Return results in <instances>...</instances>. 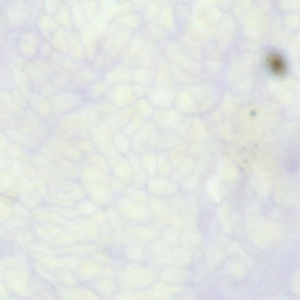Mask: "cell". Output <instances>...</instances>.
Here are the masks:
<instances>
[{
	"label": "cell",
	"instance_id": "1",
	"mask_svg": "<svg viewBox=\"0 0 300 300\" xmlns=\"http://www.w3.org/2000/svg\"><path fill=\"white\" fill-rule=\"evenodd\" d=\"M54 114L62 115L78 110L86 103L82 93L64 90L49 98Z\"/></svg>",
	"mask_w": 300,
	"mask_h": 300
},
{
	"label": "cell",
	"instance_id": "2",
	"mask_svg": "<svg viewBox=\"0 0 300 300\" xmlns=\"http://www.w3.org/2000/svg\"><path fill=\"white\" fill-rule=\"evenodd\" d=\"M90 138L96 146L97 151L107 158L109 167H112L122 156L113 142L112 134L107 130L95 126L90 133Z\"/></svg>",
	"mask_w": 300,
	"mask_h": 300
},
{
	"label": "cell",
	"instance_id": "3",
	"mask_svg": "<svg viewBox=\"0 0 300 300\" xmlns=\"http://www.w3.org/2000/svg\"><path fill=\"white\" fill-rule=\"evenodd\" d=\"M56 126L73 130L78 137L90 138V133L96 125L77 110L59 115Z\"/></svg>",
	"mask_w": 300,
	"mask_h": 300
},
{
	"label": "cell",
	"instance_id": "4",
	"mask_svg": "<svg viewBox=\"0 0 300 300\" xmlns=\"http://www.w3.org/2000/svg\"><path fill=\"white\" fill-rule=\"evenodd\" d=\"M105 98L111 101L119 109L132 106L136 101L133 84L122 83L111 86Z\"/></svg>",
	"mask_w": 300,
	"mask_h": 300
},
{
	"label": "cell",
	"instance_id": "5",
	"mask_svg": "<svg viewBox=\"0 0 300 300\" xmlns=\"http://www.w3.org/2000/svg\"><path fill=\"white\" fill-rule=\"evenodd\" d=\"M102 76L93 68H81L70 75L68 90L83 93L91 84Z\"/></svg>",
	"mask_w": 300,
	"mask_h": 300
},
{
	"label": "cell",
	"instance_id": "6",
	"mask_svg": "<svg viewBox=\"0 0 300 300\" xmlns=\"http://www.w3.org/2000/svg\"><path fill=\"white\" fill-rule=\"evenodd\" d=\"M45 143L52 148L62 157L75 162L84 160V155L77 149L72 142L51 137Z\"/></svg>",
	"mask_w": 300,
	"mask_h": 300
},
{
	"label": "cell",
	"instance_id": "7",
	"mask_svg": "<svg viewBox=\"0 0 300 300\" xmlns=\"http://www.w3.org/2000/svg\"><path fill=\"white\" fill-rule=\"evenodd\" d=\"M155 130H157L156 125L154 122L143 123L139 131L132 137V149L137 153H145L150 148V139Z\"/></svg>",
	"mask_w": 300,
	"mask_h": 300
},
{
	"label": "cell",
	"instance_id": "8",
	"mask_svg": "<svg viewBox=\"0 0 300 300\" xmlns=\"http://www.w3.org/2000/svg\"><path fill=\"white\" fill-rule=\"evenodd\" d=\"M153 119L155 123L162 130L174 128L183 119L181 113L176 109H169L160 108L153 112Z\"/></svg>",
	"mask_w": 300,
	"mask_h": 300
},
{
	"label": "cell",
	"instance_id": "9",
	"mask_svg": "<svg viewBox=\"0 0 300 300\" xmlns=\"http://www.w3.org/2000/svg\"><path fill=\"white\" fill-rule=\"evenodd\" d=\"M28 106L32 111L44 121L54 114L49 98L37 91H34L32 94L30 99L28 100Z\"/></svg>",
	"mask_w": 300,
	"mask_h": 300
},
{
	"label": "cell",
	"instance_id": "10",
	"mask_svg": "<svg viewBox=\"0 0 300 300\" xmlns=\"http://www.w3.org/2000/svg\"><path fill=\"white\" fill-rule=\"evenodd\" d=\"M44 120L30 108L25 110L20 118L16 119L14 128L24 132L32 134Z\"/></svg>",
	"mask_w": 300,
	"mask_h": 300
},
{
	"label": "cell",
	"instance_id": "11",
	"mask_svg": "<svg viewBox=\"0 0 300 300\" xmlns=\"http://www.w3.org/2000/svg\"><path fill=\"white\" fill-rule=\"evenodd\" d=\"M102 77L110 86L133 82V71L128 67L119 65L113 68Z\"/></svg>",
	"mask_w": 300,
	"mask_h": 300
},
{
	"label": "cell",
	"instance_id": "12",
	"mask_svg": "<svg viewBox=\"0 0 300 300\" xmlns=\"http://www.w3.org/2000/svg\"><path fill=\"white\" fill-rule=\"evenodd\" d=\"M111 86L103 77H100L83 91V95L86 102H95L105 97Z\"/></svg>",
	"mask_w": 300,
	"mask_h": 300
},
{
	"label": "cell",
	"instance_id": "13",
	"mask_svg": "<svg viewBox=\"0 0 300 300\" xmlns=\"http://www.w3.org/2000/svg\"><path fill=\"white\" fill-rule=\"evenodd\" d=\"M1 130L7 134L11 140L21 144L31 152L36 151L38 147L40 146L35 142L31 134L21 131L16 128Z\"/></svg>",
	"mask_w": 300,
	"mask_h": 300
},
{
	"label": "cell",
	"instance_id": "14",
	"mask_svg": "<svg viewBox=\"0 0 300 300\" xmlns=\"http://www.w3.org/2000/svg\"><path fill=\"white\" fill-rule=\"evenodd\" d=\"M175 97V91L171 88H158L152 91L150 101L153 105L167 108L174 103Z\"/></svg>",
	"mask_w": 300,
	"mask_h": 300
},
{
	"label": "cell",
	"instance_id": "15",
	"mask_svg": "<svg viewBox=\"0 0 300 300\" xmlns=\"http://www.w3.org/2000/svg\"><path fill=\"white\" fill-rule=\"evenodd\" d=\"M16 86L28 101L34 93V85L23 69L12 68Z\"/></svg>",
	"mask_w": 300,
	"mask_h": 300
},
{
	"label": "cell",
	"instance_id": "16",
	"mask_svg": "<svg viewBox=\"0 0 300 300\" xmlns=\"http://www.w3.org/2000/svg\"><path fill=\"white\" fill-rule=\"evenodd\" d=\"M190 95L195 101L199 102L201 108L206 109L211 107L214 102V94L206 86H195L190 90Z\"/></svg>",
	"mask_w": 300,
	"mask_h": 300
},
{
	"label": "cell",
	"instance_id": "17",
	"mask_svg": "<svg viewBox=\"0 0 300 300\" xmlns=\"http://www.w3.org/2000/svg\"><path fill=\"white\" fill-rule=\"evenodd\" d=\"M174 104L176 110L183 114L193 112L196 107V102L192 97L183 91L176 94Z\"/></svg>",
	"mask_w": 300,
	"mask_h": 300
},
{
	"label": "cell",
	"instance_id": "18",
	"mask_svg": "<svg viewBox=\"0 0 300 300\" xmlns=\"http://www.w3.org/2000/svg\"><path fill=\"white\" fill-rule=\"evenodd\" d=\"M53 65H54V71L49 76V79L54 82L60 90H68L71 73L61 68L55 62L53 63Z\"/></svg>",
	"mask_w": 300,
	"mask_h": 300
},
{
	"label": "cell",
	"instance_id": "19",
	"mask_svg": "<svg viewBox=\"0 0 300 300\" xmlns=\"http://www.w3.org/2000/svg\"><path fill=\"white\" fill-rule=\"evenodd\" d=\"M267 64L270 71L277 76L283 75L286 72V62L283 56L276 53L268 56Z\"/></svg>",
	"mask_w": 300,
	"mask_h": 300
},
{
	"label": "cell",
	"instance_id": "20",
	"mask_svg": "<svg viewBox=\"0 0 300 300\" xmlns=\"http://www.w3.org/2000/svg\"><path fill=\"white\" fill-rule=\"evenodd\" d=\"M112 138L116 149L121 155H125L132 150V139L121 130L113 134Z\"/></svg>",
	"mask_w": 300,
	"mask_h": 300
},
{
	"label": "cell",
	"instance_id": "21",
	"mask_svg": "<svg viewBox=\"0 0 300 300\" xmlns=\"http://www.w3.org/2000/svg\"><path fill=\"white\" fill-rule=\"evenodd\" d=\"M136 114L133 106L120 109L115 114L112 115L113 121L119 130L128 124Z\"/></svg>",
	"mask_w": 300,
	"mask_h": 300
},
{
	"label": "cell",
	"instance_id": "22",
	"mask_svg": "<svg viewBox=\"0 0 300 300\" xmlns=\"http://www.w3.org/2000/svg\"><path fill=\"white\" fill-rule=\"evenodd\" d=\"M0 102L5 105L17 119L20 118L24 113L25 110L17 104L10 91L1 90Z\"/></svg>",
	"mask_w": 300,
	"mask_h": 300
},
{
	"label": "cell",
	"instance_id": "23",
	"mask_svg": "<svg viewBox=\"0 0 300 300\" xmlns=\"http://www.w3.org/2000/svg\"><path fill=\"white\" fill-rule=\"evenodd\" d=\"M179 143V137L175 133L165 130L160 134L157 148L160 150H171Z\"/></svg>",
	"mask_w": 300,
	"mask_h": 300
},
{
	"label": "cell",
	"instance_id": "24",
	"mask_svg": "<svg viewBox=\"0 0 300 300\" xmlns=\"http://www.w3.org/2000/svg\"><path fill=\"white\" fill-rule=\"evenodd\" d=\"M12 160L24 161L30 158L31 151L21 144L11 141V143L5 151Z\"/></svg>",
	"mask_w": 300,
	"mask_h": 300
},
{
	"label": "cell",
	"instance_id": "25",
	"mask_svg": "<svg viewBox=\"0 0 300 300\" xmlns=\"http://www.w3.org/2000/svg\"><path fill=\"white\" fill-rule=\"evenodd\" d=\"M23 70L30 77L34 87L41 86L49 79V77L42 73L35 64H26Z\"/></svg>",
	"mask_w": 300,
	"mask_h": 300
},
{
	"label": "cell",
	"instance_id": "26",
	"mask_svg": "<svg viewBox=\"0 0 300 300\" xmlns=\"http://www.w3.org/2000/svg\"><path fill=\"white\" fill-rule=\"evenodd\" d=\"M188 136L196 142H202L206 138L207 130L202 120L198 117L192 119Z\"/></svg>",
	"mask_w": 300,
	"mask_h": 300
},
{
	"label": "cell",
	"instance_id": "27",
	"mask_svg": "<svg viewBox=\"0 0 300 300\" xmlns=\"http://www.w3.org/2000/svg\"><path fill=\"white\" fill-rule=\"evenodd\" d=\"M186 149L187 146L185 144L179 143L169 150L167 154L172 167H178L185 160Z\"/></svg>",
	"mask_w": 300,
	"mask_h": 300
},
{
	"label": "cell",
	"instance_id": "28",
	"mask_svg": "<svg viewBox=\"0 0 300 300\" xmlns=\"http://www.w3.org/2000/svg\"><path fill=\"white\" fill-rule=\"evenodd\" d=\"M52 128L45 121L31 134L35 142L39 146L45 143L51 136Z\"/></svg>",
	"mask_w": 300,
	"mask_h": 300
},
{
	"label": "cell",
	"instance_id": "29",
	"mask_svg": "<svg viewBox=\"0 0 300 300\" xmlns=\"http://www.w3.org/2000/svg\"><path fill=\"white\" fill-rule=\"evenodd\" d=\"M143 167L146 169L149 174H156L158 169L157 154L153 152H145L141 156Z\"/></svg>",
	"mask_w": 300,
	"mask_h": 300
},
{
	"label": "cell",
	"instance_id": "30",
	"mask_svg": "<svg viewBox=\"0 0 300 300\" xmlns=\"http://www.w3.org/2000/svg\"><path fill=\"white\" fill-rule=\"evenodd\" d=\"M82 114L96 125L102 114L94 102H86L82 107L78 109Z\"/></svg>",
	"mask_w": 300,
	"mask_h": 300
},
{
	"label": "cell",
	"instance_id": "31",
	"mask_svg": "<svg viewBox=\"0 0 300 300\" xmlns=\"http://www.w3.org/2000/svg\"><path fill=\"white\" fill-rule=\"evenodd\" d=\"M136 114L144 119H149L153 114V108L145 98H140L133 105Z\"/></svg>",
	"mask_w": 300,
	"mask_h": 300
},
{
	"label": "cell",
	"instance_id": "32",
	"mask_svg": "<svg viewBox=\"0 0 300 300\" xmlns=\"http://www.w3.org/2000/svg\"><path fill=\"white\" fill-rule=\"evenodd\" d=\"M17 118L5 105L0 102V126L1 129L14 128Z\"/></svg>",
	"mask_w": 300,
	"mask_h": 300
},
{
	"label": "cell",
	"instance_id": "33",
	"mask_svg": "<svg viewBox=\"0 0 300 300\" xmlns=\"http://www.w3.org/2000/svg\"><path fill=\"white\" fill-rule=\"evenodd\" d=\"M155 75L149 69L139 68L133 71V82L136 84L149 85L153 80Z\"/></svg>",
	"mask_w": 300,
	"mask_h": 300
},
{
	"label": "cell",
	"instance_id": "34",
	"mask_svg": "<svg viewBox=\"0 0 300 300\" xmlns=\"http://www.w3.org/2000/svg\"><path fill=\"white\" fill-rule=\"evenodd\" d=\"M173 77L171 71L167 68L161 66L158 69L156 75L157 84L159 88H170L173 84Z\"/></svg>",
	"mask_w": 300,
	"mask_h": 300
},
{
	"label": "cell",
	"instance_id": "35",
	"mask_svg": "<svg viewBox=\"0 0 300 300\" xmlns=\"http://www.w3.org/2000/svg\"><path fill=\"white\" fill-rule=\"evenodd\" d=\"M1 90L10 91L16 88L12 68L2 69L0 75Z\"/></svg>",
	"mask_w": 300,
	"mask_h": 300
},
{
	"label": "cell",
	"instance_id": "36",
	"mask_svg": "<svg viewBox=\"0 0 300 300\" xmlns=\"http://www.w3.org/2000/svg\"><path fill=\"white\" fill-rule=\"evenodd\" d=\"M84 160L97 167L104 169V170H107L110 167L107 158L98 151L84 155Z\"/></svg>",
	"mask_w": 300,
	"mask_h": 300
},
{
	"label": "cell",
	"instance_id": "37",
	"mask_svg": "<svg viewBox=\"0 0 300 300\" xmlns=\"http://www.w3.org/2000/svg\"><path fill=\"white\" fill-rule=\"evenodd\" d=\"M51 137L61 140L68 141V142H73L78 137L76 133L73 130L57 126L52 129Z\"/></svg>",
	"mask_w": 300,
	"mask_h": 300
},
{
	"label": "cell",
	"instance_id": "38",
	"mask_svg": "<svg viewBox=\"0 0 300 300\" xmlns=\"http://www.w3.org/2000/svg\"><path fill=\"white\" fill-rule=\"evenodd\" d=\"M143 123V119L135 114L128 124L123 127L121 131L132 139V137L139 131Z\"/></svg>",
	"mask_w": 300,
	"mask_h": 300
},
{
	"label": "cell",
	"instance_id": "39",
	"mask_svg": "<svg viewBox=\"0 0 300 300\" xmlns=\"http://www.w3.org/2000/svg\"><path fill=\"white\" fill-rule=\"evenodd\" d=\"M80 151L84 155L94 153L97 151L96 146L90 138H84V137H77L72 142Z\"/></svg>",
	"mask_w": 300,
	"mask_h": 300
},
{
	"label": "cell",
	"instance_id": "40",
	"mask_svg": "<svg viewBox=\"0 0 300 300\" xmlns=\"http://www.w3.org/2000/svg\"><path fill=\"white\" fill-rule=\"evenodd\" d=\"M61 91L56 84L48 79L47 82L42 84L41 86L34 87V91H37L39 93L43 95L44 96L48 98L54 96L56 93Z\"/></svg>",
	"mask_w": 300,
	"mask_h": 300
},
{
	"label": "cell",
	"instance_id": "41",
	"mask_svg": "<svg viewBox=\"0 0 300 300\" xmlns=\"http://www.w3.org/2000/svg\"><path fill=\"white\" fill-rule=\"evenodd\" d=\"M94 103L96 105L97 108L99 109L102 114L104 115L115 114L120 109L117 107H116L114 104L112 103L111 101H109L105 97L94 102Z\"/></svg>",
	"mask_w": 300,
	"mask_h": 300
},
{
	"label": "cell",
	"instance_id": "42",
	"mask_svg": "<svg viewBox=\"0 0 300 300\" xmlns=\"http://www.w3.org/2000/svg\"><path fill=\"white\" fill-rule=\"evenodd\" d=\"M173 77L178 82L182 84H190L194 82L195 79L194 76L190 75L183 69L179 68H173L171 69Z\"/></svg>",
	"mask_w": 300,
	"mask_h": 300
},
{
	"label": "cell",
	"instance_id": "43",
	"mask_svg": "<svg viewBox=\"0 0 300 300\" xmlns=\"http://www.w3.org/2000/svg\"><path fill=\"white\" fill-rule=\"evenodd\" d=\"M125 156L128 159L133 172L135 173L140 172L141 169H142V163L141 157L139 156V153L132 149L127 153Z\"/></svg>",
	"mask_w": 300,
	"mask_h": 300
},
{
	"label": "cell",
	"instance_id": "44",
	"mask_svg": "<svg viewBox=\"0 0 300 300\" xmlns=\"http://www.w3.org/2000/svg\"><path fill=\"white\" fill-rule=\"evenodd\" d=\"M158 168L162 174H167L170 171L171 162L169 160L168 154L160 152L157 154Z\"/></svg>",
	"mask_w": 300,
	"mask_h": 300
},
{
	"label": "cell",
	"instance_id": "45",
	"mask_svg": "<svg viewBox=\"0 0 300 300\" xmlns=\"http://www.w3.org/2000/svg\"><path fill=\"white\" fill-rule=\"evenodd\" d=\"M192 120L189 118L182 119L177 125L175 127V131L177 135L181 137L188 136L190 127L192 125Z\"/></svg>",
	"mask_w": 300,
	"mask_h": 300
},
{
	"label": "cell",
	"instance_id": "46",
	"mask_svg": "<svg viewBox=\"0 0 300 300\" xmlns=\"http://www.w3.org/2000/svg\"><path fill=\"white\" fill-rule=\"evenodd\" d=\"M10 91L11 93H12L14 99L17 102V104H19L24 110H26V109L29 108L28 101L27 98L23 96L22 93L20 92L19 89H17V88L16 87Z\"/></svg>",
	"mask_w": 300,
	"mask_h": 300
},
{
	"label": "cell",
	"instance_id": "47",
	"mask_svg": "<svg viewBox=\"0 0 300 300\" xmlns=\"http://www.w3.org/2000/svg\"><path fill=\"white\" fill-rule=\"evenodd\" d=\"M133 87L136 97L139 98L146 96L151 91V88L149 85L135 83L133 84Z\"/></svg>",
	"mask_w": 300,
	"mask_h": 300
},
{
	"label": "cell",
	"instance_id": "48",
	"mask_svg": "<svg viewBox=\"0 0 300 300\" xmlns=\"http://www.w3.org/2000/svg\"><path fill=\"white\" fill-rule=\"evenodd\" d=\"M11 139L7 134L1 130L0 133V152L6 151L11 143Z\"/></svg>",
	"mask_w": 300,
	"mask_h": 300
},
{
	"label": "cell",
	"instance_id": "49",
	"mask_svg": "<svg viewBox=\"0 0 300 300\" xmlns=\"http://www.w3.org/2000/svg\"><path fill=\"white\" fill-rule=\"evenodd\" d=\"M222 115L220 112H215L211 116V121L214 122H218L221 121Z\"/></svg>",
	"mask_w": 300,
	"mask_h": 300
}]
</instances>
